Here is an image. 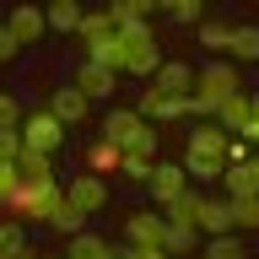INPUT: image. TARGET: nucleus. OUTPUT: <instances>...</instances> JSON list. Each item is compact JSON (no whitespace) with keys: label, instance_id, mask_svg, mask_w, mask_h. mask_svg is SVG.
<instances>
[{"label":"nucleus","instance_id":"obj_32","mask_svg":"<svg viewBox=\"0 0 259 259\" xmlns=\"http://www.w3.org/2000/svg\"><path fill=\"white\" fill-rule=\"evenodd\" d=\"M205 259H248V254H243L238 238H210V254Z\"/></svg>","mask_w":259,"mask_h":259},{"label":"nucleus","instance_id":"obj_17","mask_svg":"<svg viewBox=\"0 0 259 259\" xmlns=\"http://www.w3.org/2000/svg\"><path fill=\"white\" fill-rule=\"evenodd\" d=\"M81 16L87 11H81L76 0H54V6H49V27L54 32H81Z\"/></svg>","mask_w":259,"mask_h":259},{"label":"nucleus","instance_id":"obj_34","mask_svg":"<svg viewBox=\"0 0 259 259\" xmlns=\"http://www.w3.org/2000/svg\"><path fill=\"white\" fill-rule=\"evenodd\" d=\"M27 119H22V103L16 97H0V130H22Z\"/></svg>","mask_w":259,"mask_h":259},{"label":"nucleus","instance_id":"obj_11","mask_svg":"<svg viewBox=\"0 0 259 259\" xmlns=\"http://www.w3.org/2000/svg\"><path fill=\"white\" fill-rule=\"evenodd\" d=\"M222 184H227V200H243V194H259V157L238 162V167H227V173H222Z\"/></svg>","mask_w":259,"mask_h":259},{"label":"nucleus","instance_id":"obj_27","mask_svg":"<svg viewBox=\"0 0 259 259\" xmlns=\"http://www.w3.org/2000/svg\"><path fill=\"white\" fill-rule=\"evenodd\" d=\"M184 173H189V178H222L227 162H216V157H194V151H189V157H184Z\"/></svg>","mask_w":259,"mask_h":259},{"label":"nucleus","instance_id":"obj_13","mask_svg":"<svg viewBox=\"0 0 259 259\" xmlns=\"http://www.w3.org/2000/svg\"><path fill=\"white\" fill-rule=\"evenodd\" d=\"M157 87H162V92H173V97H194V70L184 60H162Z\"/></svg>","mask_w":259,"mask_h":259},{"label":"nucleus","instance_id":"obj_31","mask_svg":"<svg viewBox=\"0 0 259 259\" xmlns=\"http://www.w3.org/2000/svg\"><path fill=\"white\" fill-rule=\"evenodd\" d=\"M227 38H232V27H222V22H200V44H205V49H227Z\"/></svg>","mask_w":259,"mask_h":259},{"label":"nucleus","instance_id":"obj_43","mask_svg":"<svg viewBox=\"0 0 259 259\" xmlns=\"http://www.w3.org/2000/svg\"><path fill=\"white\" fill-rule=\"evenodd\" d=\"M44 259H49V254H44Z\"/></svg>","mask_w":259,"mask_h":259},{"label":"nucleus","instance_id":"obj_20","mask_svg":"<svg viewBox=\"0 0 259 259\" xmlns=\"http://www.w3.org/2000/svg\"><path fill=\"white\" fill-rule=\"evenodd\" d=\"M200 232H210V238H232V205H227V200H210Z\"/></svg>","mask_w":259,"mask_h":259},{"label":"nucleus","instance_id":"obj_14","mask_svg":"<svg viewBox=\"0 0 259 259\" xmlns=\"http://www.w3.org/2000/svg\"><path fill=\"white\" fill-rule=\"evenodd\" d=\"M44 22H49L44 11H32V6H16V11H11V27H6V32H11L16 44H38V38H44Z\"/></svg>","mask_w":259,"mask_h":259},{"label":"nucleus","instance_id":"obj_4","mask_svg":"<svg viewBox=\"0 0 259 259\" xmlns=\"http://www.w3.org/2000/svg\"><path fill=\"white\" fill-rule=\"evenodd\" d=\"M124 238H130V248H167V222H162L157 210H130Z\"/></svg>","mask_w":259,"mask_h":259},{"label":"nucleus","instance_id":"obj_3","mask_svg":"<svg viewBox=\"0 0 259 259\" xmlns=\"http://www.w3.org/2000/svg\"><path fill=\"white\" fill-rule=\"evenodd\" d=\"M22 141H27V151H44V157H54V151L65 146V124H60L49 108H38V113H27V124H22Z\"/></svg>","mask_w":259,"mask_h":259},{"label":"nucleus","instance_id":"obj_7","mask_svg":"<svg viewBox=\"0 0 259 259\" xmlns=\"http://www.w3.org/2000/svg\"><path fill=\"white\" fill-rule=\"evenodd\" d=\"M65 200H70V205H76L81 216H92V210H103V205H108V184H103L97 173H81L76 184L65 189Z\"/></svg>","mask_w":259,"mask_h":259},{"label":"nucleus","instance_id":"obj_1","mask_svg":"<svg viewBox=\"0 0 259 259\" xmlns=\"http://www.w3.org/2000/svg\"><path fill=\"white\" fill-rule=\"evenodd\" d=\"M232 92H243V81L232 65H216L210 60L200 76H194V119H216V108H222Z\"/></svg>","mask_w":259,"mask_h":259},{"label":"nucleus","instance_id":"obj_26","mask_svg":"<svg viewBox=\"0 0 259 259\" xmlns=\"http://www.w3.org/2000/svg\"><path fill=\"white\" fill-rule=\"evenodd\" d=\"M232 205V227H259V194H243V200H227Z\"/></svg>","mask_w":259,"mask_h":259},{"label":"nucleus","instance_id":"obj_24","mask_svg":"<svg viewBox=\"0 0 259 259\" xmlns=\"http://www.w3.org/2000/svg\"><path fill=\"white\" fill-rule=\"evenodd\" d=\"M113 27H130V22H146L151 16V0H119V6H108Z\"/></svg>","mask_w":259,"mask_h":259},{"label":"nucleus","instance_id":"obj_40","mask_svg":"<svg viewBox=\"0 0 259 259\" xmlns=\"http://www.w3.org/2000/svg\"><path fill=\"white\" fill-rule=\"evenodd\" d=\"M243 141H259V92H254V119H248V130H243Z\"/></svg>","mask_w":259,"mask_h":259},{"label":"nucleus","instance_id":"obj_42","mask_svg":"<svg viewBox=\"0 0 259 259\" xmlns=\"http://www.w3.org/2000/svg\"><path fill=\"white\" fill-rule=\"evenodd\" d=\"M108 259H130V248H113V254H108Z\"/></svg>","mask_w":259,"mask_h":259},{"label":"nucleus","instance_id":"obj_25","mask_svg":"<svg viewBox=\"0 0 259 259\" xmlns=\"http://www.w3.org/2000/svg\"><path fill=\"white\" fill-rule=\"evenodd\" d=\"M108 32H119L108 11H87L81 16V44H97V38H108Z\"/></svg>","mask_w":259,"mask_h":259},{"label":"nucleus","instance_id":"obj_41","mask_svg":"<svg viewBox=\"0 0 259 259\" xmlns=\"http://www.w3.org/2000/svg\"><path fill=\"white\" fill-rule=\"evenodd\" d=\"M6 259H38V254H32V248H11Z\"/></svg>","mask_w":259,"mask_h":259},{"label":"nucleus","instance_id":"obj_12","mask_svg":"<svg viewBox=\"0 0 259 259\" xmlns=\"http://www.w3.org/2000/svg\"><path fill=\"white\" fill-rule=\"evenodd\" d=\"M248 119H254V97H248V92H232L222 108H216V124H222V130H238V135L248 130Z\"/></svg>","mask_w":259,"mask_h":259},{"label":"nucleus","instance_id":"obj_23","mask_svg":"<svg viewBox=\"0 0 259 259\" xmlns=\"http://www.w3.org/2000/svg\"><path fill=\"white\" fill-rule=\"evenodd\" d=\"M227 54H238V60H259V27H232Z\"/></svg>","mask_w":259,"mask_h":259},{"label":"nucleus","instance_id":"obj_8","mask_svg":"<svg viewBox=\"0 0 259 259\" xmlns=\"http://www.w3.org/2000/svg\"><path fill=\"white\" fill-rule=\"evenodd\" d=\"M87 103H92V97L81 92V87H54V97H49V113H54L65 130H70V124H81V119H87Z\"/></svg>","mask_w":259,"mask_h":259},{"label":"nucleus","instance_id":"obj_38","mask_svg":"<svg viewBox=\"0 0 259 259\" xmlns=\"http://www.w3.org/2000/svg\"><path fill=\"white\" fill-rule=\"evenodd\" d=\"M16 54H22V44H16L11 32H0V60H16Z\"/></svg>","mask_w":259,"mask_h":259},{"label":"nucleus","instance_id":"obj_22","mask_svg":"<svg viewBox=\"0 0 259 259\" xmlns=\"http://www.w3.org/2000/svg\"><path fill=\"white\" fill-rule=\"evenodd\" d=\"M16 167H22V178H27V184H54V162H49L44 151H27Z\"/></svg>","mask_w":259,"mask_h":259},{"label":"nucleus","instance_id":"obj_21","mask_svg":"<svg viewBox=\"0 0 259 259\" xmlns=\"http://www.w3.org/2000/svg\"><path fill=\"white\" fill-rule=\"evenodd\" d=\"M49 227H60L65 238H76V232H87V216H81L70 200H60V205H54V216H49Z\"/></svg>","mask_w":259,"mask_h":259},{"label":"nucleus","instance_id":"obj_37","mask_svg":"<svg viewBox=\"0 0 259 259\" xmlns=\"http://www.w3.org/2000/svg\"><path fill=\"white\" fill-rule=\"evenodd\" d=\"M238 162H248V141H243V135L227 141V167H238Z\"/></svg>","mask_w":259,"mask_h":259},{"label":"nucleus","instance_id":"obj_5","mask_svg":"<svg viewBox=\"0 0 259 259\" xmlns=\"http://www.w3.org/2000/svg\"><path fill=\"white\" fill-rule=\"evenodd\" d=\"M135 113H141L146 124H151V119H189V113H194V97H173V92H162V87H146Z\"/></svg>","mask_w":259,"mask_h":259},{"label":"nucleus","instance_id":"obj_33","mask_svg":"<svg viewBox=\"0 0 259 259\" xmlns=\"http://www.w3.org/2000/svg\"><path fill=\"white\" fill-rule=\"evenodd\" d=\"M16 189H22V167L16 162H0V200H11Z\"/></svg>","mask_w":259,"mask_h":259},{"label":"nucleus","instance_id":"obj_9","mask_svg":"<svg viewBox=\"0 0 259 259\" xmlns=\"http://www.w3.org/2000/svg\"><path fill=\"white\" fill-rule=\"evenodd\" d=\"M87 60L119 76V70H130V44L119 38V32H108V38H97V44H87Z\"/></svg>","mask_w":259,"mask_h":259},{"label":"nucleus","instance_id":"obj_28","mask_svg":"<svg viewBox=\"0 0 259 259\" xmlns=\"http://www.w3.org/2000/svg\"><path fill=\"white\" fill-rule=\"evenodd\" d=\"M22 157H27L22 130H0V162H22Z\"/></svg>","mask_w":259,"mask_h":259},{"label":"nucleus","instance_id":"obj_35","mask_svg":"<svg viewBox=\"0 0 259 259\" xmlns=\"http://www.w3.org/2000/svg\"><path fill=\"white\" fill-rule=\"evenodd\" d=\"M11 248H27V243H22V222L6 216V227H0V254H11Z\"/></svg>","mask_w":259,"mask_h":259},{"label":"nucleus","instance_id":"obj_39","mask_svg":"<svg viewBox=\"0 0 259 259\" xmlns=\"http://www.w3.org/2000/svg\"><path fill=\"white\" fill-rule=\"evenodd\" d=\"M130 259H173L167 248H130Z\"/></svg>","mask_w":259,"mask_h":259},{"label":"nucleus","instance_id":"obj_15","mask_svg":"<svg viewBox=\"0 0 259 259\" xmlns=\"http://www.w3.org/2000/svg\"><path fill=\"white\" fill-rule=\"evenodd\" d=\"M189 151H194V157H216V162H227V135H222V124H200V130H189Z\"/></svg>","mask_w":259,"mask_h":259},{"label":"nucleus","instance_id":"obj_30","mask_svg":"<svg viewBox=\"0 0 259 259\" xmlns=\"http://www.w3.org/2000/svg\"><path fill=\"white\" fill-rule=\"evenodd\" d=\"M119 173H124L130 184H151V157H130L124 151V167H119Z\"/></svg>","mask_w":259,"mask_h":259},{"label":"nucleus","instance_id":"obj_29","mask_svg":"<svg viewBox=\"0 0 259 259\" xmlns=\"http://www.w3.org/2000/svg\"><path fill=\"white\" fill-rule=\"evenodd\" d=\"M194 227H184V222H167V254H184V248H194Z\"/></svg>","mask_w":259,"mask_h":259},{"label":"nucleus","instance_id":"obj_2","mask_svg":"<svg viewBox=\"0 0 259 259\" xmlns=\"http://www.w3.org/2000/svg\"><path fill=\"white\" fill-rule=\"evenodd\" d=\"M103 135L119 141L130 157H157V130L146 124L141 113H130V108H113L108 119H103Z\"/></svg>","mask_w":259,"mask_h":259},{"label":"nucleus","instance_id":"obj_19","mask_svg":"<svg viewBox=\"0 0 259 259\" xmlns=\"http://www.w3.org/2000/svg\"><path fill=\"white\" fill-rule=\"evenodd\" d=\"M205 210H210V200H205V194H184V200L173 205V222H184V227H194V232H200Z\"/></svg>","mask_w":259,"mask_h":259},{"label":"nucleus","instance_id":"obj_6","mask_svg":"<svg viewBox=\"0 0 259 259\" xmlns=\"http://www.w3.org/2000/svg\"><path fill=\"white\" fill-rule=\"evenodd\" d=\"M146 189H151V200H157V205L173 210L178 200L189 194V173H184V167H173V162H162V167H151V184H146Z\"/></svg>","mask_w":259,"mask_h":259},{"label":"nucleus","instance_id":"obj_36","mask_svg":"<svg viewBox=\"0 0 259 259\" xmlns=\"http://www.w3.org/2000/svg\"><path fill=\"white\" fill-rule=\"evenodd\" d=\"M167 11H173V22H189V27H200V0H173Z\"/></svg>","mask_w":259,"mask_h":259},{"label":"nucleus","instance_id":"obj_18","mask_svg":"<svg viewBox=\"0 0 259 259\" xmlns=\"http://www.w3.org/2000/svg\"><path fill=\"white\" fill-rule=\"evenodd\" d=\"M108 254H113V248L97 238V232H76L70 248H65V259H108Z\"/></svg>","mask_w":259,"mask_h":259},{"label":"nucleus","instance_id":"obj_16","mask_svg":"<svg viewBox=\"0 0 259 259\" xmlns=\"http://www.w3.org/2000/svg\"><path fill=\"white\" fill-rule=\"evenodd\" d=\"M76 87H81L87 97H108V92H113V70H103V65H92V60H81Z\"/></svg>","mask_w":259,"mask_h":259},{"label":"nucleus","instance_id":"obj_10","mask_svg":"<svg viewBox=\"0 0 259 259\" xmlns=\"http://www.w3.org/2000/svg\"><path fill=\"white\" fill-rule=\"evenodd\" d=\"M119 167H124V146L119 141H108V135H103V141H92L87 146V173H119Z\"/></svg>","mask_w":259,"mask_h":259}]
</instances>
